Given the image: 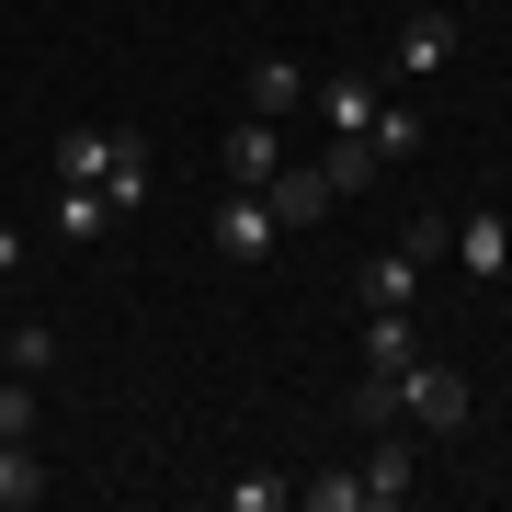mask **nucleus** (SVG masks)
<instances>
[{
  "label": "nucleus",
  "mask_w": 512,
  "mask_h": 512,
  "mask_svg": "<svg viewBox=\"0 0 512 512\" xmlns=\"http://www.w3.org/2000/svg\"><path fill=\"white\" fill-rule=\"evenodd\" d=\"M456 262H467L478 285L512 274V217H501V205H467V217H456Z\"/></svg>",
  "instance_id": "obj_4"
},
{
  "label": "nucleus",
  "mask_w": 512,
  "mask_h": 512,
  "mask_svg": "<svg viewBox=\"0 0 512 512\" xmlns=\"http://www.w3.org/2000/svg\"><path fill=\"white\" fill-rule=\"evenodd\" d=\"M444 57H456V12H399V69L433 80Z\"/></svg>",
  "instance_id": "obj_7"
},
{
  "label": "nucleus",
  "mask_w": 512,
  "mask_h": 512,
  "mask_svg": "<svg viewBox=\"0 0 512 512\" xmlns=\"http://www.w3.org/2000/svg\"><path fill=\"white\" fill-rule=\"evenodd\" d=\"M239 92H251V114H274V126H285V114L308 103V69H296V57H251V80H239Z\"/></svg>",
  "instance_id": "obj_10"
},
{
  "label": "nucleus",
  "mask_w": 512,
  "mask_h": 512,
  "mask_svg": "<svg viewBox=\"0 0 512 512\" xmlns=\"http://www.w3.org/2000/svg\"><path fill=\"white\" fill-rule=\"evenodd\" d=\"M296 501H308V512H365V478H353V467H330V478H296Z\"/></svg>",
  "instance_id": "obj_18"
},
{
  "label": "nucleus",
  "mask_w": 512,
  "mask_h": 512,
  "mask_svg": "<svg viewBox=\"0 0 512 512\" xmlns=\"http://www.w3.org/2000/svg\"><path fill=\"white\" fill-rule=\"evenodd\" d=\"M353 478H365V501L387 512V501H410V490H421V456H410V444H399V433H376V456H365V467H353Z\"/></svg>",
  "instance_id": "obj_9"
},
{
  "label": "nucleus",
  "mask_w": 512,
  "mask_h": 512,
  "mask_svg": "<svg viewBox=\"0 0 512 512\" xmlns=\"http://www.w3.org/2000/svg\"><path fill=\"white\" fill-rule=\"evenodd\" d=\"M467 421H478V387L456 365H433V353L399 365V433H467Z\"/></svg>",
  "instance_id": "obj_2"
},
{
  "label": "nucleus",
  "mask_w": 512,
  "mask_h": 512,
  "mask_svg": "<svg viewBox=\"0 0 512 512\" xmlns=\"http://www.w3.org/2000/svg\"><path fill=\"white\" fill-rule=\"evenodd\" d=\"M0 353H12V376H46V365H57V330H46V319H12Z\"/></svg>",
  "instance_id": "obj_19"
},
{
  "label": "nucleus",
  "mask_w": 512,
  "mask_h": 512,
  "mask_svg": "<svg viewBox=\"0 0 512 512\" xmlns=\"http://www.w3.org/2000/svg\"><path fill=\"white\" fill-rule=\"evenodd\" d=\"M46 501V456L35 444H0V512H35Z\"/></svg>",
  "instance_id": "obj_15"
},
{
  "label": "nucleus",
  "mask_w": 512,
  "mask_h": 512,
  "mask_svg": "<svg viewBox=\"0 0 512 512\" xmlns=\"http://www.w3.org/2000/svg\"><path fill=\"white\" fill-rule=\"evenodd\" d=\"M365 148H376L387 171H399V160H421V114H410V103H376V114H365Z\"/></svg>",
  "instance_id": "obj_14"
},
{
  "label": "nucleus",
  "mask_w": 512,
  "mask_h": 512,
  "mask_svg": "<svg viewBox=\"0 0 512 512\" xmlns=\"http://www.w3.org/2000/svg\"><path fill=\"white\" fill-rule=\"evenodd\" d=\"M319 171H330V194H342V205H353V194H365V183H376V171H387V160H376V148H365V137H330V160H319Z\"/></svg>",
  "instance_id": "obj_16"
},
{
  "label": "nucleus",
  "mask_w": 512,
  "mask_h": 512,
  "mask_svg": "<svg viewBox=\"0 0 512 512\" xmlns=\"http://www.w3.org/2000/svg\"><path fill=\"white\" fill-rule=\"evenodd\" d=\"M274 171H285V137H274V114H239V126H228V183H274Z\"/></svg>",
  "instance_id": "obj_5"
},
{
  "label": "nucleus",
  "mask_w": 512,
  "mask_h": 512,
  "mask_svg": "<svg viewBox=\"0 0 512 512\" xmlns=\"http://www.w3.org/2000/svg\"><path fill=\"white\" fill-rule=\"evenodd\" d=\"M57 183H92L126 217V205H148V137L137 126H69L57 137Z\"/></svg>",
  "instance_id": "obj_1"
},
{
  "label": "nucleus",
  "mask_w": 512,
  "mask_h": 512,
  "mask_svg": "<svg viewBox=\"0 0 512 512\" xmlns=\"http://www.w3.org/2000/svg\"><path fill=\"white\" fill-rule=\"evenodd\" d=\"M399 251L421 262V274H433V262H444V251H456V217H444V205H421V217L399 228Z\"/></svg>",
  "instance_id": "obj_17"
},
{
  "label": "nucleus",
  "mask_w": 512,
  "mask_h": 512,
  "mask_svg": "<svg viewBox=\"0 0 512 512\" xmlns=\"http://www.w3.org/2000/svg\"><path fill=\"white\" fill-rule=\"evenodd\" d=\"M46 228H57V239L80 251V239H103V228H114V205H103L92 183H57V194H46Z\"/></svg>",
  "instance_id": "obj_11"
},
{
  "label": "nucleus",
  "mask_w": 512,
  "mask_h": 512,
  "mask_svg": "<svg viewBox=\"0 0 512 512\" xmlns=\"http://www.w3.org/2000/svg\"><path fill=\"white\" fill-rule=\"evenodd\" d=\"M399 365H421L410 308H365V376H399Z\"/></svg>",
  "instance_id": "obj_8"
},
{
  "label": "nucleus",
  "mask_w": 512,
  "mask_h": 512,
  "mask_svg": "<svg viewBox=\"0 0 512 512\" xmlns=\"http://www.w3.org/2000/svg\"><path fill=\"white\" fill-rule=\"evenodd\" d=\"M353 285H365V308H421V262H410V251H376Z\"/></svg>",
  "instance_id": "obj_13"
},
{
  "label": "nucleus",
  "mask_w": 512,
  "mask_h": 512,
  "mask_svg": "<svg viewBox=\"0 0 512 512\" xmlns=\"http://www.w3.org/2000/svg\"><path fill=\"white\" fill-rule=\"evenodd\" d=\"M262 205H274L285 228H319V217H330V205H342V194H330V171H296V160H285L274 183H262Z\"/></svg>",
  "instance_id": "obj_6"
},
{
  "label": "nucleus",
  "mask_w": 512,
  "mask_h": 512,
  "mask_svg": "<svg viewBox=\"0 0 512 512\" xmlns=\"http://www.w3.org/2000/svg\"><path fill=\"white\" fill-rule=\"evenodd\" d=\"M296 478H228V512H285Z\"/></svg>",
  "instance_id": "obj_22"
},
{
  "label": "nucleus",
  "mask_w": 512,
  "mask_h": 512,
  "mask_svg": "<svg viewBox=\"0 0 512 512\" xmlns=\"http://www.w3.org/2000/svg\"><path fill=\"white\" fill-rule=\"evenodd\" d=\"M353 421H365V433H399V376H365V387H353Z\"/></svg>",
  "instance_id": "obj_20"
},
{
  "label": "nucleus",
  "mask_w": 512,
  "mask_h": 512,
  "mask_svg": "<svg viewBox=\"0 0 512 512\" xmlns=\"http://www.w3.org/2000/svg\"><path fill=\"white\" fill-rule=\"evenodd\" d=\"M467 12H490V0H467Z\"/></svg>",
  "instance_id": "obj_24"
},
{
  "label": "nucleus",
  "mask_w": 512,
  "mask_h": 512,
  "mask_svg": "<svg viewBox=\"0 0 512 512\" xmlns=\"http://www.w3.org/2000/svg\"><path fill=\"white\" fill-rule=\"evenodd\" d=\"M23 262H35V239H23L12 217H0V285H12V274H23Z\"/></svg>",
  "instance_id": "obj_23"
},
{
  "label": "nucleus",
  "mask_w": 512,
  "mask_h": 512,
  "mask_svg": "<svg viewBox=\"0 0 512 512\" xmlns=\"http://www.w3.org/2000/svg\"><path fill=\"white\" fill-rule=\"evenodd\" d=\"M0 444H35V376L0 387Z\"/></svg>",
  "instance_id": "obj_21"
},
{
  "label": "nucleus",
  "mask_w": 512,
  "mask_h": 512,
  "mask_svg": "<svg viewBox=\"0 0 512 512\" xmlns=\"http://www.w3.org/2000/svg\"><path fill=\"white\" fill-rule=\"evenodd\" d=\"M308 114H319L330 137H365V114H376V92H365V80H308Z\"/></svg>",
  "instance_id": "obj_12"
},
{
  "label": "nucleus",
  "mask_w": 512,
  "mask_h": 512,
  "mask_svg": "<svg viewBox=\"0 0 512 512\" xmlns=\"http://www.w3.org/2000/svg\"><path fill=\"white\" fill-rule=\"evenodd\" d=\"M205 239H217V262H228V274H251V262H274L285 217H274V205H262L251 183H228V205H217V228H205Z\"/></svg>",
  "instance_id": "obj_3"
}]
</instances>
